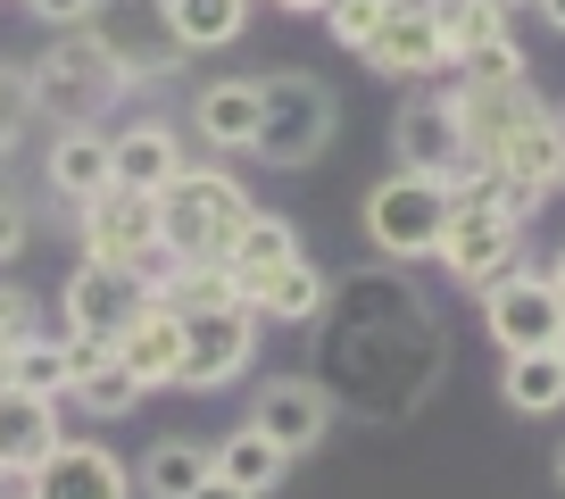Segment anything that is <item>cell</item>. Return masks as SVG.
<instances>
[{
	"instance_id": "28",
	"label": "cell",
	"mask_w": 565,
	"mask_h": 499,
	"mask_svg": "<svg viewBox=\"0 0 565 499\" xmlns=\"http://www.w3.org/2000/svg\"><path fill=\"white\" fill-rule=\"evenodd\" d=\"M458 75L466 84H524V51H515V34H499V42H482V51H466Z\"/></svg>"
},
{
	"instance_id": "3",
	"label": "cell",
	"mask_w": 565,
	"mask_h": 499,
	"mask_svg": "<svg viewBox=\"0 0 565 499\" xmlns=\"http://www.w3.org/2000/svg\"><path fill=\"white\" fill-rule=\"evenodd\" d=\"M249 192L225 176V167H183L159 192V242L175 267H200V258H225V242L242 233Z\"/></svg>"
},
{
	"instance_id": "36",
	"label": "cell",
	"mask_w": 565,
	"mask_h": 499,
	"mask_svg": "<svg viewBox=\"0 0 565 499\" xmlns=\"http://www.w3.org/2000/svg\"><path fill=\"white\" fill-rule=\"evenodd\" d=\"M391 9H424V18H441V0H391Z\"/></svg>"
},
{
	"instance_id": "34",
	"label": "cell",
	"mask_w": 565,
	"mask_h": 499,
	"mask_svg": "<svg viewBox=\"0 0 565 499\" xmlns=\"http://www.w3.org/2000/svg\"><path fill=\"white\" fill-rule=\"evenodd\" d=\"M532 9H541V18L557 25V34H565V0H532Z\"/></svg>"
},
{
	"instance_id": "12",
	"label": "cell",
	"mask_w": 565,
	"mask_h": 499,
	"mask_svg": "<svg viewBox=\"0 0 565 499\" xmlns=\"http://www.w3.org/2000/svg\"><path fill=\"white\" fill-rule=\"evenodd\" d=\"M366 59L374 75H391V84H424V75L449 67V34L441 18H424V9H383V25L366 34Z\"/></svg>"
},
{
	"instance_id": "43",
	"label": "cell",
	"mask_w": 565,
	"mask_h": 499,
	"mask_svg": "<svg viewBox=\"0 0 565 499\" xmlns=\"http://www.w3.org/2000/svg\"><path fill=\"white\" fill-rule=\"evenodd\" d=\"M9 499H25V491H9Z\"/></svg>"
},
{
	"instance_id": "29",
	"label": "cell",
	"mask_w": 565,
	"mask_h": 499,
	"mask_svg": "<svg viewBox=\"0 0 565 499\" xmlns=\"http://www.w3.org/2000/svg\"><path fill=\"white\" fill-rule=\"evenodd\" d=\"M383 9H391V0H324L317 18L333 25V42H341V51H366V34L383 25Z\"/></svg>"
},
{
	"instance_id": "30",
	"label": "cell",
	"mask_w": 565,
	"mask_h": 499,
	"mask_svg": "<svg viewBox=\"0 0 565 499\" xmlns=\"http://www.w3.org/2000/svg\"><path fill=\"white\" fill-rule=\"evenodd\" d=\"M34 333H42V300L18 291V284H0V358L18 350V341H34Z\"/></svg>"
},
{
	"instance_id": "38",
	"label": "cell",
	"mask_w": 565,
	"mask_h": 499,
	"mask_svg": "<svg viewBox=\"0 0 565 499\" xmlns=\"http://www.w3.org/2000/svg\"><path fill=\"white\" fill-rule=\"evenodd\" d=\"M548 275H557V291H565V250H557V267H548Z\"/></svg>"
},
{
	"instance_id": "10",
	"label": "cell",
	"mask_w": 565,
	"mask_h": 499,
	"mask_svg": "<svg viewBox=\"0 0 565 499\" xmlns=\"http://www.w3.org/2000/svg\"><path fill=\"white\" fill-rule=\"evenodd\" d=\"M25 499H134V466L108 442H58L25 475Z\"/></svg>"
},
{
	"instance_id": "17",
	"label": "cell",
	"mask_w": 565,
	"mask_h": 499,
	"mask_svg": "<svg viewBox=\"0 0 565 499\" xmlns=\"http://www.w3.org/2000/svg\"><path fill=\"white\" fill-rule=\"evenodd\" d=\"M42 176H51V192H58V200H75V209H84L92 192H108V183H117L108 134H100V125H58L51 150H42Z\"/></svg>"
},
{
	"instance_id": "20",
	"label": "cell",
	"mask_w": 565,
	"mask_h": 499,
	"mask_svg": "<svg viewBox=\"0 0 565 499\" xmlns=\"http://www.w3.org/2000/svg\"><path fill=\"white\" fill-rule=\"evenodd\" d=\"M282 258H300V233H291V216H275V209H249L242 233L225 242V267H233V284H242V300H249V284H258L266 267H282Z\"/></svg>"
},
{
	"instance_id": "6",
	"label": "cell",
	"mask_w": 565,
	"mask_h": 499,
	"mask_svg": "<svg viewBox=\"0 0 565 499\" xmlns=\"http://www.w3.org/2000/svg\"><path fill=\"white\" fill-rule=\"evenodd\" d=\"M441 225H449V183L433 176H383L366 192V233L383 258H433L441 250Z\"/></svg>"
},
{
	"instance_id": "14",
	"label": "cell",
	"mask_w": 565,
	"mask_h": 499,
	"mask_svg": "<svg viewBox=\"0 0 565 499\" xmlns=\"http://www.w3.org/2000/svg\"><path fill=\"white\" fill-rule=\"evenodd\" d=\"M249 425H258L282 458H308V449L333 433V400H324L308 374H275V383L258 392V408H249Z\"/></svg>"
},
{
	"instance_id": "13",
	"label": "cell",
	"mask_w": 565,
	"mask_h": 499,
	"mask_svg": "<svg viewBox=\"0 0 565 499\" xmlns=\"http://www.w3.org/2000/svg\"><path fill=\"white\" fill-rule=\"evenodd\" d=\"M399 167L407 176H433V183L466 176V134H458L449 92H416V100L399 108Z\"/></svg>"
},
{
	"instance_id": "21",
	"label": "cell",
	"mask_w": 565,
	"mask_h": 499,
	"mask_svg": "<svg viewBox=\"0 0 565 499\" xmlns=\"http://www.w3.org/2000/svg\"><path fill=\"white\" fill-rule=\"evenodd\" d=\"M249 308H258V317H282V325H308L324 308V275L308 267V250L300 258H282V267H266L258 284H249Z\"/></svg>"
},
{
	"instance_id": "16",
	"label": "cell",
	"mask_w": 565,
	"mask_h": 499,
	"mask_svg": "<svg viewBox=\"0 0 565 499\" xmlns=\"http://www.w3.org/2000/svg\"><path fill=\"white\" fill-rule=\"evenodd\" d=\"M58 442H67V425H58V400L0 383V482H25Z\"/></svg>"
},
{
	"instance_id": "5",
	"label": "cell",
	"mask_w": 565,
	"mask_h": 499,
	"mask_svg": "<svg viewBox=\"0 0 565 499\" xmlns=\"http://www.w3.org/2000/svg\"><path fill=\"white\" fill-rule=\"evenodd\" d=\"M75 233H84V258H108V267L141 275V284H159V267H175L159 242V200L150 192H92L84 216H75Z\"/></svg>"
},
{
	"instance_id": "32",
	"label": "cell",
	"mask_w": 565,
	"mask_h": 499,
	"mask_svg": "<svg viewBox=\"0 0 565 499\" xmlns=\"http://www.w3.org/2000/svg\"><path fill=\"white\" fill-rule=\"evenodd\" d=\"M25 9L58 34V25H92V9H100V0H25Z\"/></svg>"
},
{
	"instance_id": "35",
	"label": "cell",
	"mask_w": 565,
	"mask_h": 499,
	"mask_svg": "<svg viewBox=\"0 0 565 499\" xmlns=\"http://www.w3.org/2000/svg\"><path fill=\"white\" fill-rule=\"evenodd\" d=\"M275 9H291V18H317V9H324V0H275Z\"/></svg>"
},
{
	"instance_id": "11",
	"label": "cell",
	"mask_w": 565,
	"mask_h": 499,
	"mask_svg": "<svg viewBox=\"0 0 565 499\" xmlns=\"http://www.w3.org/2000/svg\"><path fill=\"white\" fill-rule=\"evenodd\" d=\"M141 275H125V267H108V258H84V267L67 275V291H58V317H67V333H84V341H117V325L141 308Z\"/></svg>"
},
{
	"instance_id": "24",
	"label": "cell",
	"mask_w": 565,
	"mask_h": 499,
	"mask_svg": "<svg viewBox=\"0 0 565 499\" xmlns=\"http://www.w3.org/2000/svg\"><path fill=\"white\" fill-rule=\"evenodd\" d=\"M0 383H18V392H42V400H67V383H75V358H67V333H34V341H18V350L0 358Z\"/></svg>"
},
{
	"instance_id": "33",
	"label": "cell",
	"mask_w": 565,
	"mask_h": 499,
	"mask_svg": "<svg viewBox=\"0 0 565 499\" xmlns=\"http://www.w3.org/2000/svg\"><path fill=\"white\" fill-rule=\"evenodd\" d=\"M183 499H249V491H242V482H225V475H209V482H192Z\"/></svg>"
},
{
	"instance_id": "39",
	"label": "cell",
	"mask_w": 565,
	"mask_h": 499,
	"mask_svg": "<svg viewBox=\"0 0 565 499\" xmlns=\"http://www.w3.org/2000/svg\"><path fill=\"white\" fill-rule=\"evenodd\" d=\"M557 482H565V449H557Z\"/></svg>"
},
{
	"instance_id": "26",
	"label": "cell",
	"mask_w": 565,
	"mask_h": 499,
	"mask_svg": "<svg viewBox=\"0 0 565 499\" xmlns=\"http://www.w3.org/2000/svg\"><path fill=\"white\" fill-rule=\"evenodd\" d=\"M209 475H216L209 442H159L150 458L134 466V491H150V499H183L192 482H209Z\"/></svg>"
},
{
	"instance_id": "25",
	"label": "cell",
	"mask_w": 565,
	"mask_h": 499,
	"mask_svg": "<svg viewBox=\"0 0 565 499\" xmlns=\"http://www.w3.org/2000/svg\"><path fill=\"white\" fill-rule=\"evenodd\" d=\"M209 458H216V475H225V482H242L249 499H266V491H275V482H282V466H291V458H282V449H275V442H266V433H258V425L225 433V442H216Z\"/></svg>"
},
{
	"instance_id": "40",
	"label": "cell",
	"mask_w": 565,
	"mask_h": 499,
	"mask_svg": "<svg viewBox=\"0 0 565 499\" xmlns=\"http://www.w3.org/2000/svg\"><path fill=\"white\" fill-rule=\"evenodd\" d=\"M508 9H532V0H508Z\"/></svg>"
},
{
	"instance_id": "4",
	"label": "cell",
	"mask_w": 565,
	"mask_h": 499,
	"mask_svg": "<svg viewBox=\"0 0 565 499\" xmlns=\"http://www.w3.org/2000/svg\"><path fill=\"white\" fill-rule=\"evenodd\" d=\"M433 258H449V275H458L466 291H491L499 275L524 267V225L499 216L475 183H449V225H441V250H433Z\"/></svg>"
},
{
	"instance_id": "31",
	"label": "cell",
	"mask_w": 565,
	"mask_h": 499,
	"mask_svg": "<svg viewBox=\"0 0 565 499\" xmlns=\"http://www.w3.org/2000/svg\"><path fill=\"white\" fill-rule=\"evenodd\" d=\"M25 242H34V216H25V209H18V200L0 192V258H18V250H25Z\"/></svg>"
},
{
	"instance_id": "7",
	"label": "cell",
	"mask_w": 565,
	"mask_h": 499,
	"mask_svg": "<svg viewBox=\"0 0 565 499\" xmlns=\"http://www.w3.org/2000/svg\"><path fill=\"white\" fill-rule=\"evenodd\" d=\"M175 317H183L175 383L183 392H225L233 374L249 367V350H258V308L249 300H216V308H175Z\"/></svg>"
},
{
	"instance_id": "22",
	"label": "cell",
	"mask_w": 565,
	"mask_h": 499,
	"mask_svg": "<svg viewBox=\"0 0 565 499\" xmlns=\"http://www.w3.org/2000/svg\"><path fill=\"white\" fill-rule=\"evenodd\" d=\"M508 408L515 416H557L565 408V358L557 350H508Z\"/></svg>"
},
{
	"instance_id": "19",
	"label": "cell",
	"mask_w": 565,
	"mask_h": 499,
	"mask_svg": "<svg viewBox=\"0 0 565 499\" xmlns=\"http://www.w3.org/2000/svg\"><path fill=\"white\" fill-rule=\"evenodd\" d=\"M192 134L209 150H249V134H258V84H249V75H216V84H200Z\"/></svg>"
},
{
	"instance_id": "15",
	"label": "cell",
	"mask_w": 565,
	"mask_h": 499,
	"mask_svg": "<svg viewBox=\"0 0 565 499\" xmlns=\"http://www.w3.org/2000/svg\"><path fill=\"white\" fill-rule=\"evenodd\" d=\"M108 350L125 358V374H134L141 392H159V383H175V367H183V317L159 300V291H141V308L117 325Z\"/></svg>"
},
{
	"instance_id": "37",
	"label": "cell",
	"mask_w": 565,
	"mask_h": 499,
	"mask_svg": "<svg viewBox=\"0 0 565 499\" xmlns=\"http://www.w3.org/2000/svg\"><path fill=\"white\" fill-rule=\"evenodd\" d=\"M557 183H565V108H557Z\"/></svg>"
},
{
	"instance_id": "27",
	"label": "cell",
	"mask_w": 565,
	"mask_h": 499,
	"mask_svg": "<svg viewBox=\"0 0 565 499\" xmlns=\"http://www.w3.org/2000/svg\"><path fill=\"white\" fill-rule=\"evenodd\" d=\"M441 34H449V67H458L466 51L515 34V9H508V0H441Z\"/></svg>"
},
{
	"instance_id": "8",
	"label": "cell",
	"mask_w": 565,
	"mask_h": 499,
	"mask_svg": "<svg viewBox=\"0 0 565 499\" xmlns=\"http://www.w3.org/2000/svg\"><path fill=\"white\" fill-rule=\"evenodd\" d=\"M92 34L108 42V59L125 67V84H134V92H150L167 67H183V59H192V51L175 42V25H167L159 0H100V9H92Z\"/></svg>"
},
{
	"instance_id": "42",
	"label": "cell",
	"mask_w": 565,
	"mask_h": 499,
	"mask_svg": "<svg viewBox=\"0 0 565 499\" xmlns=\"http://www.w3.org/2000/svg\"><path fill=\"white\" fill-rule=\"evenodd\" d=\"M0 499H9V482H0Z\"/></svg>"
},
{
	"instance_id": "18",
	"label": "cell",
	"mask_w": 565,
	"mask_h": 499,
	"mask_svg": "<svg viewBox=\"0 0 565 499\" xmlns=\"http://www.w3.org/2000/svg\"><path fill=\"white\" fill-rule=\"evenodd\" d=\"M108 159H117V192H150V200L183 176V142H175V125H159V117L108 134Z\"/></svg>"
},
{
	"instance_id": "9",
	"label": "cell",
	"mask_w": 565,
	"mask_h": 499,
	"mask_svg": "<svg viewBox=\"0 0 565 499\" xmlns=\"http://www.w3.org/2000/svg\"><path fill=\"white\" fill-rule=\"evenodd\" d=\"M482 325H491L499 350H557L565 333V291L548 267H515L482 291Z\"/></svg>"
},
{
	"instance_id": "2",
	"label": "cell",
	"mask_w": 565,
	"mask_h": 499,
	"mask_svg": "<svg viewBox=\"0 0 565 499\" xmlns=\"http://www.w3.org/2000/svg\"><path fill=\"white\" fill-rule=\"evenodd\" d=\"M25 92H34V108H51L58 125H100V108L117 100V92H134V84H125V67L108 59V42L92 34V25H58L51 51L25 75Z\"/></svg>"
},
{
	"instance_id": "41",
	"label": "cell",
	"mask_w": 565,
	"mask_h": 499,
	"mask_svg": "<svg viewBox=\"0 0 565 499\" xmlns=\"http://www.w3.org/2000/svg\"><path fill=\"white\" fill-rule=\"evenodd\" d=\"M557 358H565V333H557Z\"/></svg>"
},
{
	"instance_id": "23",
	"label": "cell",
	"mask_w": 565,
	"mask_h": 499,
	"mask_svg": "<svg viewBox=\"0 0 565 499\" xmlns=\"http://www.w3.org/2000/svg\"><path fill=\"white\" fill-rule=\"evenodd\" d=\"M167 25H175L183 51H225V42H242L249 25V0H159Z\"/></svg>"
},
{
	"instance_id": "1",
	"label": "cell",
	"mask_w": 565,
	"mask_h": 499,
	"mask_svg": "<svg viewBox=\"0 0 565 499\" xmlns=\"http://www.w3.org/2000/svg\"><path fill=\"white\" fill-rule=\"evenodd\" d=\"M333 84L324 75H300V67H282V75H258V134H249V159L266 167H308L333 150Z\"/></svg>"
}]
</instances>
